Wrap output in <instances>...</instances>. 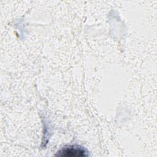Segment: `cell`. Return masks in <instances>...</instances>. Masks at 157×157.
<instances>
[{"label": "cell", "mask_w": 157, "mask_h": 157, "mask_svg": "<svg viewBox=\"0 0 157 157\" xmlns=\"http://www.w3.org/2000/svg\"><path fill=\"white\" fill-rule=\"evenodd\" d=\"M56 156L66 157H83L86 156V151L79 147L69 146L61 149L58 152Z\"/></svg>", "instance_id": "cell-1"}]
</instances>
